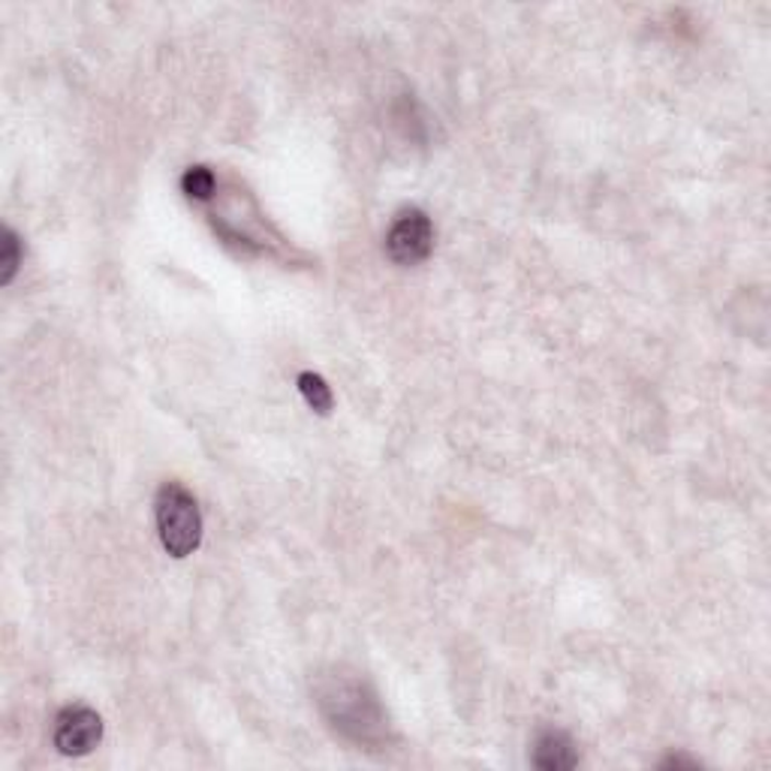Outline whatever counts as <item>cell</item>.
Segmentation results:
<instances>
[{
    "instance_id": "cell-2",
    "label": "cell",
    "mask_w": 771,
    "mask_h": 771,
    "mask_svg": "<svg viewBox=\"0 0 771 771\" xmlns=\"http://www.w3.org/2000/svg\"><path fill=\"white\" fill-rule=\"evenodd\" d=\"M154 516L160 542L172 557H187L203 542V513L199 504L181 482L160 485L154 497Z\"/></svg>"
},
{
    "instance_id": "cell-6",
    "label": "cell",
    "mask_w": 771,
    "mask_h": 771,
    "mask_svg": "<svg viewBox=\"0 0 771 771\" xmlns=\"http://www.w3.org/2000/svg\"><path fill=\"white\" fill-rule=\"evenodd\" d=\"M22 260H24L22 239L15 235V229L12 227H3V232H0V284H3V287H10L12 277H15V272H19V265H22Z\"/></svg>"
},
{
    "instance_id": "cell-4",
    "label": "cell",
    "mask_w": 771,
    "mask_h": 771,
    "mask_svg": "<svg viewBox=\"0 0 771 771\" xmlns=\"http://www.w3.org/2000/svg\"><path fill=\"white\" fill-rule=\"evenodd\" d=\"M103 738V721L88 705H70L55 721V747L64 757H84Z\"/></svg>"
},
{
    "instance_id": "cell-8",
    "label": "cell",
    "mask_w": 771,
    "mask_h": 771,
    "mask_svg": "<svg viewBox=\"0 0 771 771\" xmlns=\"http://www.w3.org/2000/svg\"><path fill=\"white\" fill-rule=\"evenodd\" d=\"M215 172L208 166H191L184 172V179H181V191L187 193L191 199H196V203L211 199V196H215Z\"/></svg>"
},
{
    "instance_id": "cell-5",
    "label": "cell",
    "mask_w": 771,
    "mask_h": 771,
    "mask_svg": "<svg viewBox=\"0 0 771 771\" xmlns=\"http://www.w3.org/2000/svg\"><path fill=\"white\" fill-rule=\"evenodd\" d=\"M533 766L542 771H566L576 769L578 766V753L576 745L569 741V735L557 733V729H549L537 738V747H533Z\"/></svg>"
},
{
    "instance_id": "cell-1",
    "label": "cell",
    "mask_w": 771,
    "mask_h": 771,
    "mask_svg": "<svg viewBox=\"0 0 771 771\" xmlns=\"http://www.w3.org/2000/svg\"><path fill=\"white\" fill-rule=\"evenodd\" d=\"M320 705L335 729L356 741H373L383 733V711L368 687L349 675H329L320 684Z\"/></svg>"
},
{
    "instance_id": "cell-7",
    "label": "cell",
    "mask_w": 771,
    "mask_h": 771,
    "mask_svg": "<svg viewBox=\"0 0 771 771\" xmlns=\"http://www.w3.org/2000/svg\"><path fill=\"white\" fill-rule=\"evenodd\" d=\"M299 392L304 395V401H308V407H311L313 413H320V416H329V413H332L335 398H332V389L325 386V380L320 373H299Z\"/></svg>"
},
{
    "instance_id": "cell-9",
    "label": "cell",
    "mask_w": 771,
    "mask_h": 771,
    "mask_svg": "<svg viewBox=\"0 0 771 771\" xmlns=\"http://www.w3.org/2000/svg\"><path fill=\"white\" fill-rule=\"evenodd\" d=\"M663 769H697L699 762H693V759H687V757H669V759H663L660 762Z\"/></svg>"
},
{
    "instance_id": "cell-3",
    "label": "cell",
    "mask_w": 771,
    "mask_h": 771,
    "mask_svg": "<svg viewBox=\"0 0 771 771\" xmlns=\"http://www.w3.org/2000/svg\"><path fill=\"white\" fill-rule=\"evenodd\" d=\"M434 248L431 217L419 208H407L395 217V223L386 235V253L395 265H416L428 260Z\"/></svg>"
}]
</instances>
